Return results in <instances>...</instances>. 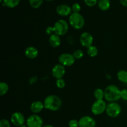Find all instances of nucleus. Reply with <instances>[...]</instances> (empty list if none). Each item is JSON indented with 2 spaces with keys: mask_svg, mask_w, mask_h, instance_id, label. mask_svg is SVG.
Listing matches in <instances>:
<instances>
[{
  "mask_svg": "<svg viewBox=\"0 0 127 127\" xmlns=\"http://www.w3.org/2000/svg\"><path fill=\"white\" fill-rule=\"evenodd\" d=\"M68 31V24L64 20L60 19L55 23L53 27H48L45 30V32L49 35L53 33L59 36L65 35Z\"/></svg>",
  "mask_w": 127,
  "mask_h": 127,
  "instance_id": "obj_1",
  "label": "nucleus"
},
{
  "mask_svg": "<svg viewBox=\"0 0 127 127\" xmlns=\"http://www.w3.org/2000/svg\"><path fill=\"white\" fill-rule=\"evenodd\" d=\"M120 94H121V90H120L117 86L112 84L108 86L104 90V94H105L104 98L105 100L110 102H115L121 99Z\"/></svg>",
  "mask_w": 127,
  "mask_h": 127,
  "instance_id": "obj_2",
  "label": "nucleus"
},
{
  "mask_svg": "<svg viewBox=\"0 0 127 127\" xmlns=\"http://www.w3.org/2000/svg\"><path fill=\"white\" fill-rule=\"evenodd\" d=\"M43 104L45 109L50 111H57L60 109L62 102L60 98L57 95H50L45 99Z\"/></svg>",
  "mask_w": 127,
  "mask_h": 127,
  "instance_id": "obj_3",
  "label": "nucleus"
},
{
  "mask_svg": "<svg viewBox=\"0 0 127 127\" xmlns=\"http://www.w3.org/2000/svg\"><path fill=\"white\" fill-rule=\"evenodd\" d=\"M69 22L73 28L79 30L83 28L85 24V20L79 12H73L69 16Z\"/></svg>",
  "mask_w": 127,
  "mask_h": 127,
  "instance_id": "obj_4",
  "label": "nucleus"
},
{
  "mask_svg": "<svg viewBox=\"0 0 127 127\" xmlns=\"http://www.w3.org/2000/svg\"><path fill=\"white\" fill-rule=\"evenodd\" d=\"M105 112L108 116L112 118H115L120 114L122 112V108L118 103L110 102L107 105Z\"/></svg>",
  "mask_w": 127,
  "mask_h": 127,
  "instance_id": "obj_5",
  "label": "nucleus"
},
{
  "mask_svg": "<svg viewBox=\"0 0 127 127\" xmlns=\"http://www.w3.org/2000/svg\"><path fill=\"white\" fill-rule=\"evenodd\" d=\"M107 104L104 100H96L91 106V112L95 115H99L106 111Z\"/></svg>",
  "mask_w": 127,
  "mask_h": 127,
  "instance_id": "obj_6",
  "label": "nucleus"
},
{
  "mask_svg": "<svg viewBox=\"0 0 127 127\" xmlns=\"http://www.w3.org/2000/svg\"><path fill=\"white\" fill-rule=\"evenodd\" d=\"M75 58L73 54L70 53H62L59 56L58 61L60 63L64 66H71L75 62Z\"/></svg>",
  "mask_w": 127,
  "mask_h": 127,
  "instance_id": "obj_7",
  "label": "nucleus"
},
{
  "mask_svg": "<svg viewBox=\"0 0 127 127\" xmlns=\"http://www.w3.org/2000/svg\"><path fill=\"white\" fill-rule=\"evenodd\" d=\"M26 124L27 127H43V120L39 115L32 114L27 118Z\"/></svg>",
  "mask_w": 127,
  "mask_h": 127,
  "instance_id": "obj_8",
  "label": "nucleus"
},
{
  "mask_svg": "<svg viewBox=\"0 0 127 127\" xmlns=\"http://www.w3.org/2000/svg\"><path fill=\"white\" fill-rule=\"evenodd\" d=\"M93 41L94 38L93 35L89 32H83L79 37V42L81 45L87 48L93 45Z\"/></svg>",
  "mask_w": 127,
  "mask_h": 127,
  "instance_id": "obj_9",
  "label": "nucleus"
},
{
  "mask_svg": "<svg viewBox=\"0 0 127 127\" xmlns=\"http://www.w3.org/2000/svg\"><path fill=\"white\" fill-rule=\"evenodd\" d=\"M11 121L12 124H13L14 125L21 127L23 125H24V115L19 112H16L13 113L11 115Z\"/></svg>",
  "mask_w": 127,
  "mask_h": 127,
  "instance_id": "obj_10",
  "label": "nucleus"
},
{
  "mask_svg": "<svg viewBox=\"0 0 127 127\" xmlns=\"http://www.w3.org/2000/svg\"><path fill=\"white\" fill-rule=\"evenodd\" d=\"M65 67L61 64H56L52 68V75L57 79L63 78V77L65 74Z\"/></svg>",
  "mask_w": 127,
  "mask_h": 127,
  "instance_id": "obj_11",
  "label": "nucleus"
},
{
  "mask_svg": "<svg viewBox=\"0 0 127 127\" xmlns=\"http://www.w3.org/2000/svg\"><path fill=\"white\" fill-rule=\"evenodd\" d=\"M96 122L91 117L84 116L79 120V127H95Z\"/></svg>",
  "mask_w": 127,
  "mask_h": 127,
  "instance_id": "obj_12",
  "label": "nucleus"
},
{
  "mask_svg": "<svg viewBox=\"0 0 127 127\" xmlns=\"http://www.w3.org/2000/svg\"><path fill=\"white\" fill-rule=\"evenodd\" d=\"M71 7L67 4H61L57 7V12L61 16H68L71 14Z\"/></svg>",
  "mask_w": 127,
  "mask_h": 127,
  "instance_id": "obj_13",
  "label": "nucleus"
},
{
  "mask_svg": "<svg viewBox=\"0 0 127 127\" xmlns=\"http://www.w3.org/2000/svg\"><path fill=\"white\" fill-rule=\"evenodd\" d=\"M44 108V104L38 100L33 102L30 107L31 110L34 114H38V113L40 112Z\"/></svg>",
  "mask_w": 127,
  "mask_h": 127,
  "instance_id": "obj_14",
  "label": "nucleus"
},
{
  "mask_svg": "<svg viewBox=\"0 0 127 127\" xmlns=\"http://www.w3.org/2000/svg\"><path fill=\"white\" fill-rule=\"evenodd\" d=\"M38 54V50L35 47H32V46L28 47L25 50V55L29 59H35L37 57Z\"/></svg>",
  "mask_w": 127,
  "mask_h": 127,
  "instance_id": "obj_15",
  "label": "nucleus"
},
{
  "mask_svg": "<svg viewBox=\"0 0 127 127\" xmlns=\"http://www.w3.org/2000/svg\"><path fill=\"white\" fill-rule=\"evenodd\" d=\"M60 36L58 35L57 34H55L53 33L51 35H50L49 40H48V42H49L50 45L52 46V47H54V48H57V47H59L61 44V40H60Z\"/></svg>",
  "mask_w": 127,
  "mask_h": 127,
  "instance_id": "obj_16",
  "label": "nucleus"
},
{
  "mask_svg": "<svg viewBox=\"0 0 127 127\" xmlns=\"http://www.w3.org/2000/svg\"><path fill=\"white\" fill-rule=\"evenodd\" d=\"M98 6L102 11H107L110 7V0H98Z\"/></svg>",
  "mask_w": 127,
  "mask_h": 127,
  "instance_id": "obj_17",
  "label": "nucleus"
},
{
  "mask_svg": "<svg viewBox=\"0 0 127 127\" xmlns=\"http://www.w3.org/2000/svg\"><path fill=\"white\" fill-rule=\"evenodd\" d=\"M20 1L21 0H4L2 6H7L9 8H13L19 4Z\"/></svg>",
  "mask_w": 127,
  "mask_h": 127,
  "instance_id": "obj_18",
  "label": "nucleus"
},
{
  "mask_svg": "<svg viewBox=\"0 0 127 127\" xmlns=\"http://www.w3.org/2000/svg\"><path fill=\"white\" fill-rule=\"evenodd\" d=\"M117 78L120 82L127 83V71L125 70H120L117 73Z\"/></svg>",
  "mask_w": 127,
  "mask_h": 127,
  "instance_id": "obj_19",
  "label": "nucleus"
},
{
  "mask_svg": "<svg viewBox=\"0 0 127 127\" xmlns=\"http://www.w3.org/2000/svg\"><path fill=\"white\" fill-rule=\"evenodd\" d=\"M94 96L96 100H103L105 97L104 91L100 88H97L94 91Z\"/></svg>",
  "mask_w": 127,
  "mask_h": 127,
  "instance_id": "obj_20",
  "label": "nucleus"
},
{
  "mask_svg": "<svg viewBox=\"0 0 127 127\" xmlns=\"http://www.w3.org/2000/svg\"><path fill=\"white\" fill-rule=\"evenodd\" d=\"M87 53L91 57H95L98 54V49L95 46H91L87 49Z\"/></svg>",
  "mask_w": 127,
  "mask_h": 127,
  "instance_id": "obj_21",
  "label": "nucleus"
},
{
  "mask_svg": "<svg viewBox=\"0 0 127 127\" xmlns=\"http://www.w3.org/2000/svg\"><path fill=\"white\" fill-rule=\"evenodd\" d=\"M9 90V86L5 82L0 83V95H4L7 93Z\"/></svg>",
  "mask_w": 127,
  "mask_h": 127,
  "instance_id": "obj_22",
  "label": "nucleus"
},
{
  "mask_svg": "<svg viewBox=\"0 0 127 127\" xmlns=\"http://www.w3.org/2000/svg\"><path fill=\"white\" fill-rule=\"evenodd\" d=\"M29 1L31 7L37 9L42 5L43 0H29Z\"/></svg>",
  "mask_w": 127,
  "mask_h": 127,
  "instance_id": "obj_23",
  "label": "nucleus"
},
{
  "mask_svg": "<svg viewBox=\"0 0 127 127\" xmlns=\"http://www.w3.org/2000/svg\"><path fill=\"white\" fill-rule=\"evenodd\" d=\"M73 55L74 58H75V59L79 60L83 57V56H84V52L81 50L78 49L73 52Z\"/></svg>",
  "mask_w": 127,
  "mask_h": 127,
  "instance_id": "obj_24",
  "label": "nucleus"
},
{
  "mask_svg": "<svg viewBox=\"0 0 127 127\" xmlns=\"http://www.w3.org/2000/svg\"><path fill=\"white\" fill-rule=\"evenodd\" d=\"M56 86H57V88H59V89H63V88H64V86H65V81H64V80L63 78L57 79V81H56Z\"/></svg>",
  "mask_w": 127,
  "mask_h": 127,
  "instance_id": "obj_25",
  "label": "nucleus"
},
{
  "mask_svg": "<svg viewBox=\"0 0 127 127\" xmlns=\"http://www.w3.org/2000/svg\"><path fill=\"white\" fill-rule=\"evenodd\" d=\"M0 127H11V125L7 119H3L0 121Z\"/></svg>",
  "mask_w": 127,
  "mask_h": 127,
  "instance_id": "obj_26",
  "label": "nucleus"
},
{
  "mask_svg": "<svg viewBox=\"0 0 127 127\" xmlns=\"http://www.w3.org/2000/svg\"><path fill=\"white\" fill-rule=\"evenodd\" d=\"M98 2V0H84V2L89 7L94 6Z\"/></svg>",
  "mask_w": 127,
  "mask_h": 127,
  "instance_id": "obj_27",
  "label": "nucleus"
},
{
  "mask_svg": "<svg viewBox=\"0 0 127 127\" xmlns=\"http://www.w3.org/2000/svg\"><path fill=\"white\" fill-rule=\"evenodd\" d=\"M71 9L72 11L73 12H77V13H78L81 11V6L79 5V4L74 3L71 6Z\"/></svg>",
  "mask_w": 127,
  "mask_h": 127,
  "instance_id": "obj_28",
  "label": "nucleus"
},
{
  "mask_svg": "<svg viewBox=\"0 0 127 127\" xmlns=\"http://www.w3.org/2000/svg\"><path fill=\"white\" fill-rule=\"evenodd\" d=\"M69 127H79V121L77 120H71L68 123Z\"/></svg>",
  "mask_w": 127,
  "mask_h": 127,
  "instance_id": "obj_29",
  "label": "nucleus"
},
{
  "mask_svg": "<svg viewBox=\"0 0 127 127\" xmlns=\"http://www.w3.org/2000/svg\"><path fill=\"white\" fill-rule=\"evenodd\" d=\"M120 96L123 100H127V89H124L121 90Z\"/></svg>",
  "mask_w": 127,
  "mask_h": 127,
  "instance_id": "obj_30",
  "label": "nucleus"
},
{
  "mask_svg": "<svg viewBox=\"0 0 127 127\" xmlns=\"http://www.w3.org/2000/svg\"><path fill=\"white\" fill-rule=\"evenodd\" d=\"M120 2L122 6L127 7V0H120Z\"/></svg>",
  "mask_w": 127,
  "mask_h": 127,
  "instance_id": "obj_31",
  "label": "nucleus"
},
{
  "mask_svg": "<svg viewBox=\"0 0 127 127\" xmlns=\"http://www.w3.org/2000/svg\"><path fill=\"white\" fill-rule=\"evenodd\" d=\"M43 127H53L51 125H44V126H43Z\"/></svg>",
  "mask_w": 127,
  "mask_h": 127,
  "instance_id": "obj_32",
  "label": "nucleus"
},
{
  "mask_svg": "<svg viewBox=\"0 0 127 127\" xmlns=\"http://www.w3.org/2000/svg\"><path fill=\"white\" fill-rule=\"evenodd\" d=\"M21 127H26V126L25 125H22V126H21Z\"/></svg>",
  "mask_w": 127,
  "mask_h": 127,
  "instance_id": "obj_33",
  "label": "nucleus"
},
{
  "mask_svg": "<svg viewBox=\"0 0 127 127\" xmlns=\"http://www.w3.org/2000/svg\"><path fill=\"white\" fill-rule=\"evenodd\" d=\"M3 1H4V0H0V2H3Z\"/></svg>",
  "mask_w": 127,
  "mask_h": 127,
  "instance_id": "obj_34",
  "label": "nucleus"
},
{
  "mask_svg": "<svg viewBox=\"0 0 127 127\" xmlns=\"http://www.w3.org/2000/svg\"><path fill=\"white\" fill-rule=\"evenodd\" d=\"M46 1H53V0H46Z\"/></svg>",
  "mask_w": 127,
  "mask_h": 127,
  "instance_id": "obj_35",
  "label": "nucleus"
}]
</instances>
